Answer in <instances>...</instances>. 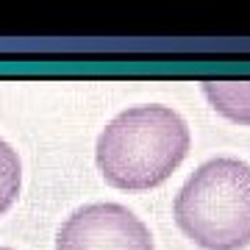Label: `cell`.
I'll return each instance as SVG.
<instances>
[{
    "mask_svg": "<svg viewBox=\"0 0 250 250\" xmlns=\"http://www.w3.org/2000/svg\"><path fill=\"white\" fill-rule=\"evenodd\" d=\"M175 223L203 250L250 245V164L220 156L200 164L175 195Z\"/></svg>",
    "mask_w": 250,
    "mask_h": 250,
    "instance_id": "cell-2",
    "label": "cell"
},
{
    "mask_svg": "<svg viewBox=\"0 0 250 250\" xmlns=\"http://www.w3.org/2000/svg\"><path fill=\"white\" fill-rule=\"evenodd\" d=\"M203 95L223 117L250 125V81H203Z\"/></svg>",
    "mask_w": 250,
    "mask_h": 250,
    "instance_id": "cell-4",
    "label": "cell"
},
{
    "mask_svg": "<svg viewBox=\"0 0 250 250\" xmlns=\"http://www.w3.org/2000/svg\"><path fill=\"white\" fill-rule=\"evenodd\" d=\"M0 250H14V248H0Z\"/></svg>",
    "mask_w": 250,
    "mask_h": 250,
    "instance_id": "cell-6",
    "label": "cell"
},
{
    "mask_svg": "<svg viewBox=\"0 0 250 250\" xmlns=\"http://www.w3.org/2000/svg\"><path fill=\"white\" fill-rule=\"evenodd\" d=\"M22 187V164L17 150L6 139H0V214H6L17 200Z\"/></svg>",
    "mask_w": 250,
    "mask_h": 250,
    "instance_id": "cell-5",
    "label": "cell"
},
{
    "mask_svg": "<svg viewBox=\"0 0 250 250\" xmlns=\"http://www.w3.org/2000/svg\"><path fill=\"white\" fill-rule=\"evenodd\" d=\"M192 136L187 120L170 106L145 103L120 111L100 131L95 161L117 189H153L187 159Z\"/></svg>",
    "mask_w": 250,
    "mask_h": 250,
    "instance_id": "cell-1",
    "label": "cell"
},
{
    "mask_svg": "<svg viewBox=\"0 0 250 250\" xmlns=\"http://www.w3.org/2000/svg\"><path fill=\"white\" fill-rule=\"evenodd\" d=\"M56 250H156L150 228L120 203L75 208L56 233Z\"/></svg>",
    "mask_w": 250,
    "mask_h": 250,
    "instance_id": "cell-3",
    "label": "cell"
}]
</instances>
